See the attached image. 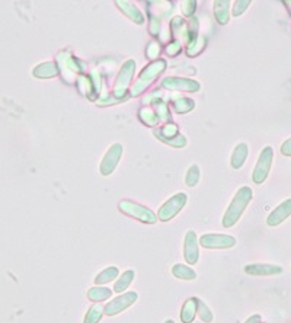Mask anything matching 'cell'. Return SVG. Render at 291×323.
Segmentation results:
<instances>
[{
    "instance_id": "7a4b0ae2",
    "label": "cell",
    "mask_w": 291,
    "mask_h": 323,
    "mask_svg": "<svg viewBox=\"0 0 291 323\" xmlns=\"http://www.w3.org/2000/svg\"><path fill=\"white\" fill-rule=\"evenodd\" d=\"M165 69H166V61L162 59H158L156 61L147 64L144 69H143V72L138 76V79L134 82V85L131 88V95L132 96L141 95L145 89L149 88L159 77L160 74L165 72Z\"/></svg>"
},
{
    "instance_id": "ac0fdd59",
    "label": "cell",
    "mask_w": 291,
    "mask_h": 323,
    "mask_svg": "<svg viewBox=\"0 0 291 323\" xmlns=\"http://www.w3.org/2000/svg\"><path fill=\"white\" fill-rule=\"evenodd\" d=\"M247 153H249V148H247V144L245 143H240L237 146L234 147L232 154V168L233 169H240L245 162H246Z\"/></svg>"
},
{
    "instance_id": "f35d334b",
    "label": "cell",
    "mask_w": 291,
    "mask_h": 323,
    "mask_svg": "<svg viewBox=\"0 0 291 323\" xmlns=\"http://www.w3.org/2000/svg\"><path fill=\"white\" fill-rule=\"evenodd\" d=\"M288 323H291V322H288Z\"/></svg>"
},
{
    "instance_id": "2e32d148",
    "label": "cell",
    "mask_w": 291,
    "mask_h": 323,
    "mask_svg": "<svg viewBox=\"0 0 291 323\" xmlns=\"http://www.w3.org/2000/svg\"><path fill=\"white\" fill-rule=\"evenodd\" d=\"M58 73H60V69L53 61L41 63L34 69V76L38 79H51V77H56Z\"/></svg>"
},
{
    "instance_id": "277c9868",
    "label": "cell",
    "mask_w": 291,
    "mask_h": 323,
    "mask_svg": "<svg viewBox=\"0 0 291 323\" xmlns=\"http://www.w3.org/2000/svg\"><path fill=\"white\" fill-rule=\"evenodd\" d=\"M119 210L130 216V217H134L137 220H140L141 223H147V224H153L158 221V216L144 206H140L137 203H132V201H128V200H124L119 203Z\"/></svg>"
},
{
    "instance_id": "e575fe53",
    "label": "cell",
    "mask_w": 291,
    "mask_h": 323,
    "mask_svg": "<svg viewBox=\"0 0 291 323\" xmlns=\"http://www.w3.org/2000/svg\"><path fill=\"white\" fill-rule=\"evenodd\" d=\"M181 50H182L181 43L179 41H174V43H171V44L166 47V54L171 56V57H175V56H178L181 53Z\"/></svg>"
},
{
    "instance_id": "6da1fadb",
    "label": "cell",
    "mask_w": 291,
    "mask_h": 323,
    "mask_svg": "<svg viewBox=\"0 0 291 323\" xmlns=\"http://www.w3.org/2000/svg\"><path fill=\"white\" fill-rule=\"evenodd\" d=\"M252 195H253V192L249 187H243V188H240L239 191L236 192L230 206H229V208L226 210V213L223 216V226L224 227H232L239 221V219L243 214V211L249 206V203L252 200Z\"/></svg>"
},
{
    "instance_id": "f1b7e54d",
    "label": "cell",
    "mask_w": 291,
    "mask_h": 323,
    "mask_svg": "<svg viewBox=\"0 0 291 323\" xmlns=\"http://www.w3.org/2000/svg\"><path fill=\"white\" fill-rule=\"evenodd\" d=\"M153 105H155V109H156L155 112L159 117L160 121H171V111H169L168 103L163 102V101H156Z\"/></svg>"
},
{
    "instance_id": "52a82bcc",
    "label": "cell",
    "mask_w": 291,
    "mask_h": 323,
    "mask_svg": "<svg viewBox=\"0 0 291 323\" xmlns=\"http://www.w3.org/2000/svg\"><path fill=\"white\" fill-rule=\"evenodd\" d=\"M122 151H124V148L119 143H115V144H112L108 148V151L105 153V156H103V159L101 162V168H99V171H101L103 177H108L115 171L116 165H118V162L122 156Z\"/></svg>"
},
{
    "instance_id": "9c48e42d",
    "label": "cell",
    "mask_w": 291,
    "mask_h": 323,
    "mask_svg": "<svg viewBox=\"0 0 291 323\" xmlns=\"http://www.w3.org/2000/svg\"><path fill=\"white\" fill-rule=\"evenodd\" d=\"M137 293L135 291H130V293H124L122 295H118L112 301H109L105 306V314L108 316H115L118 313H121L122 310L128 308L137 301Z\"/></svg>"
},
{
    "instance_id": "4fadbf2b",
    "label": "cell",
    "mask_w": 291,
    "mask_h": 323,
    "mask_svg": "<svg viewBox=\"0 0 291 323\" xmlns=\"http://www.w3.org/2000/svg\"><path fill=\"white\" fill-rule=\"evenodd\" d=\"M115 3L116 6L121 9V12L128 16L132 22H135L138 25L144 24V15L138 11V8L132 2H130V0H115Z\"/></svg>"
},
{
    "instance_id": "d4e9b609",
    "label": "cell",
    "mask_w": 291,
    "mask_h": 323,
    "mask_svg": "<svg viewBox=\"0 0 291 323\" xmlns=\"http://www.w3.org/2000/svg\"><path fill=\"white\" fill-rule=\"evenodd\" d=\"M105 313V307L102 306L101 303L93 304L92 307L87 310L86 316H85V323H98L102 319Z\"/></svg>"
},
{
    "instance_id": "9a60e30c",
    "label": "cell",
    "mask_w": 291,
    "mask_h": 323,
    "mask_svg": "<svg viewBox=\"0 0 291 323\" xmlns=\"http://www.w3.org/2000/svg\"><path fill=\"white\" fill-rule=\"evenodd\" d=\"M213 14L220 25H226L230 19V0H214Z\"/></svg>"
},
{
    "instance_id": "1f68e13d",
    "label": "cell",
    "mask_w": 291,
    "mask_h": 323,
    "mask_svg": "<svg viewBox=\"0 0 291 323\" xmlns=\"http://www.w3.org/2000/svg\"><path fill=\"white\" fill-rule=\"evenodd\" d=\"M250 3H252V0H236L234 5H233L232 15L236 16V18L243 15V14L246 12V9L249 8Z\"/></svg>"
},
{
    "instance_id": "8d00e7d4",
    "label": "cell",
    "mask_w": 291,
    "mask_h": 323,
    "mask_svg": "<svg viewBox=\"0 0 291 323\" xmlns=\"http://www.w3.org/2000/svg\"><path fill=\"white\" fill-rule=\"evenodd\" d=\"M245 323H261V316L255 314V316H250Z\"/></svg>"
},
{
    "instance_id": "8992f818",
    "label": "cell",
    "mask_w": 291,
    "mask_h": 323,
    "mask_svg": "<svg viewBox=\"0 0 291 323\" xmlns=\"http://www.w3.org/2000/svg\"><path fill=\"white\" fill-rule=\"evenodd\" d=\"M272 160H274V150L272 147H265L262 150V153L259 154V159H258V163L255 166V171H253V182L255 184H262L268 174H269V169L272 166Z\"/></svg>"
},
{
    "instance_id": "4316f807",
    "label": "cell",
    "mask_w": 291,
    "mask_h": 323,
    "mask_svg": "<svg viewBox=\"0 0 291 323\" xmlns=\"http://www.w3.org/2000/svg\"><path fill=\"white\" fill-rule=\"evenodd\" d=\"M174 108L178 114H187L195 108V102L189 98H178L174 101Z\"/></svg>"
},
{
    "instance_id": "8fae6325",
    "label": "cell",
    "mask_w": 291,
    "mask_h": 323,
    "mask_svg": "<svg viewBox=\"0 0 291 323\" xmlns=\"http://www.w3.org/2000/svg\"><path fill=\"white\" fill-rule=\"evenodd\" d=\"M198 240L195 232L189 230L185 235V243H184V258L189 265H195L198 262Z\"/></svg>"
},
{
    "instance_id": "836d02e7",
    "label": "cell",
    "mask_w": 291,
    "mask_h": 323,
    "mask_svg": "<svg viewBox=\"0 0 291 323\" xmlns=\"http://www.w3.org/2000/svg\"><path fill=\"white\" fill-rule=\"evenodd\" d=\"M160 53V47L159 43H156V41H152L149 47H147V50H145V54H147V57L149 59H158V56H159Z\"/></svg>"
},
{
    "instance_id": "d6a6232c",
    "label": "cell",
    "mask_w": 291,
    "mask_h": 323,
    "mask_svg": "<svg viewBox=\"0 0 291 323\" xmlns=\"http://www.w3.org/2000/svg\"><path fill=\"white\" fill-rule=\"evenodd\" d=\"M197 8V0H181V11L185 16H192Z\"/></svg>"
},
{
    "instance_id": "3957f363",
    "label": "cell",
    "mask_w": 291,
    "mask_h": 323,
    "mask_svg": "<svg viewBox=\"0 0 291 323\" xmlns=\"http://www.w3.org/2000/svg\"><path fill=\"white\" fill-rule=\"evenodd\" d=\"M134 72H135V61L134 60H127L122 64L119 73L116 76L114 89H112V96L115 98L116 101L125 99V93L130 88L131 79L134 76Z\"/></svg>"
},
{
    "instance_id": "ba28073f",
    "label": "cell",
    "mask_w": 291,
    "mask_h": 323,
    "mask_svg": "<svg viewBox=\"0 0 291 323\" xmlns=\"http://www.w3.org/2000/svg\"><path fill=\"white\" fill-rule=\"evenodd\" d=\"M200 245L207 249H227L236 245V239L229 235H204L200 239Z\"/></svg>"
},
{
    "instance_id": "e0dca14e",
    "label": "cell",
    "mask_w": 291,
    "mask_h": 323,
    "mask_svg": "<svg viewBox=\"0 0 291 323\" xmlns=\"http://www.w3.org/2000/svg\"><path fill=\"white\" fill-rule=\"evenodd\" d=\"M197 308H198V298L192 297L185 301L181 310V320L184 323H192L197 316Z\"/></svg>"
},
{
    "instance_id": "7402d4cb",
    "label": "cell",
    "mask_w": 291,
    "mask_h": 323,
    "mask_svg": "<svg viewBox=\"0 0 291 323\" xmlns=\"http://www.w3.org/2000/svg\"><path fill=\"white\" fill-rule=\"evenodd\" d=\"M119 275V271L116 266H109L106 269H103L102 272H99L95 278V284L96 285H102V284H106V282H111L115 278H118Z\"/></svg>"
},
{
    "instance_id": "74e56055",
    "label": "cell",
    "mask_w": 291,
    "mask_h": 323,
    "mask_svg": "<svg viewBox=\"0 0 291 323\" xmlns=\"http://www.w3.org/2000/svg\"><path fill=\"white\" fill-rule=\"evenodd\" d=\"M165 323H175V322H174V320H172V319H168V320H166V322H165Z\"/></svg>"
},
{
    "instance_id": "603a6c76",
    "label": "cell",
    "mask_w": 291,
    "mask_h": 323,
    "mask_svg": "<svg viewBox=\"0 0 291 323\" xmlns=\"http://www.w3.org/2000/svg\"><path fill=\"white\" fill-rule=\"evenodd\" d=\"M134 277H135V274H134V271H131V269L122 272V275L116 279L115 285H114V291H116V293H122L124 290H127V288L130 287L131 282H132Z\"/></svg>"
},
{
    "instance_id": "484cf974",
    "label": "cell",
    "mask_w": 291,
    "mask_h": 323,
    "mask_svg": "<svg viewBox=\"0 0 291 323\" xmlns=\"http://www.w3.org/2000/svg\"><path fill=\"white\" fill-rule=\"evenodd\" d=\"M140 115V119L144 122L145 125H149V127H156L158 125V122H159L160 119L159 117L156 115V112L155 111H152L150 108H145V106H143L141 109H140V112H138Z\"/></svg>"
},
{
    "instance_id": "83f0119b",
    "label": "cell",
    "mask_w": 291,
    "mask_h": 323,
    "mask_svg": "<svg viewBox=\"0 0 291 323\" xmlns=\"http://www.w3.org/2000/svg\"><path fill=\"white\" fill-rule=\"evenodd\" d=\"M205 47V38L203 37H197L195 40L189 41L188 48H187V53H188L189 57H194L197 54H200Z\"/></svg>"
},
{
    "instance_id": "f546056e",
    "label": "cell",
    "mask_w": 291,
    "mask_h": 323,
    "mask_svg": "<svg viewBox=\"0 0 291 323\" xmlns=\"http://www.w3.org/2000/svg\"><path fill=\"white\" fill-rule=\"evenodd\" d=\"M197 314L200 316V319L203 320L204 323H211L213 322V313H211V310L208 308V306L201 301L200 298H198V308H197Z\"/></svg>"
},
{
    "instance_id": "7c38bea8",
    "label": "cell",
    "mask_w": 291,
    "mask_h": 323,
    "mask_svg": "<svg viewBox=\"0 0 291 323\" xmlns=\"http://www.w3.org/2000/svg\"><path fill=\"white\" fill-rule=\"evenodd\" d=\"M245 272L249 274V275H256V277H261V275H276V274L282 272V268L278 266V265L271 264H250L245 266Z\"/></svg>"
},
{
    "instance_id": "d590c367",
    "label": "cell",
    "mask_w": 291,
    "mask_h": 323,
    "mask_svg": "<svg viewBox=\"0 0 291 323\" xmlns=\"http://www.w3.org/2000/svg\"><path fill=\"white\" fill-rule=\"evenodd\" d=\"M281 153L284 156H291V138H288L282 146H281Z\"/></svg>"
},
{
    "instance_id": "ffe728a7",
    "label": "cell",
    "mask_w": 291,
    "mask_h": 323,
    "mask_svg": "<svg viewBox=\"0 0 291 323\" xmlns=\"http://www.w3.org/2000/svg\"><path fill=\"white\" fill-rule=\"evenodd\" d=\"M112 291L106 287H101V285H96V287H92L89 291H87V298L90 301H103V300H108L111 297Z\"/></svg>"
},
{
    "instance_id": "d6986e66",
    "label": "cell",
    "mask_w": 291,
    "mask_h": 323,
    "mask_svg": "<svg viewBox=\"0 0 291 323\" xmlns=\"http://www.w3.org/2000/svg\"><path fill=\"white\" fill-rule=\"evenodd\" d=\"M172 32L178 37V41L181 43L182 40H187L188 41V24L181 18V16H176L172 19Z\"/></svg>"
},
{
    "instance_id": "cb8c5ba5",
    "label": "cell",
    "mask_w": 291,
    "mask_h": 323,
    "mask_svg": "<svg viewBox=\"0 0 291 323\" xmlns=\"http://www.w3.org/2000/svg\"><path fill=\"white\" fill-rule=\"evenodd\" d=\"M58 61H61L63 63V66L66 67V72H63V76L66 77V80L69 82V73H72V76H76V74L79 73V67H77V61L70 57V56H67L66 59H63V56L60 54L58 56Z\"/></svg>"
},
{
    "instance_id": "5b68a950",
    "label": "cell",
    "mask_w": 291,
    "mask_h": 323,
    "mask_svg": "<svg viewBox=\"0 0 291 323\" xmlns=\"http://www.w3.org/2000/svg\"><path fill=\"white\" fill-rule=\"evenodd\" d=\"M187 204V194L179 192L174 195L172 198H169L162 208L159 210V220L160 221H169L174 219L175 216H178L181 213V210Z\"/></svg>"
},
{
    "instance_id": "30bf717a",
    "label": "cell",
    "mask_w": 291,
    "mask_h": 323,
    "mask_svg": "<svg viewBox=\"0 0 291 323\" xmlns=\"http://www.w3.org/2000/svg\"><path fill=\"white\" fill-rule=\"evenodd\" d=\"M162 86L171 90H182V92H198L201 88L197 80L185 79V77H166L162 82Z\"/></svg>"
},
{
    "instance_id": "5bb4252c",
    "label": "cell",
    "mask_w": 291,
    "mask_h": 323,
    "mask_svg": "<svg viewBox=\"0 0 291 323\" xmlns=\"http://www.w3.org/2000/svg\"><path fill=\"white\" fill-rule=\"evenodd\" d=\"M291 216V200L281 203L268 217V226H278Z\"/></svg>"
},
{
    "instance_id": "44dd1931",
    "label": "cell",
    "mask_w": 291,
    "mask_h": 323,
    "mask_svg": "<svg viewBox=\"0 0 291 323\" xmlns=\"http://www.w3.org/2000/svg\"><path fill=\"white\" fill-rule=\"evenodd\" d=\"M172 274H174L176 278L184 279V281H191V279L197 278V274L192 268H189L187 265L176 264L172 268Z\"/></svg>"
},
{
    "instance_id": "4dcf8cb0",
    "label": "cell",
    "mask_w": 291,
    "mask_h": 323,
    "mask_svg": "<svg viewBox=\"0 0 291 323\" xmlns=\"http://www.w3.org/2000/svg\"><path fill=\"white\" fill-rule=\"evenodd\" d=\"M200 181V168L197 165H192L187 172V177H185V182L188 187H195Z\"/></svg>"
}]
</instances>
